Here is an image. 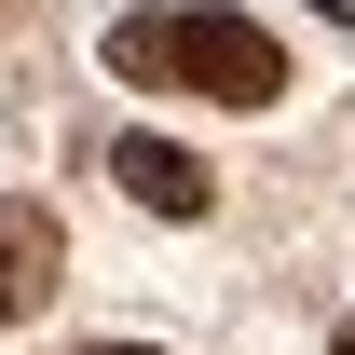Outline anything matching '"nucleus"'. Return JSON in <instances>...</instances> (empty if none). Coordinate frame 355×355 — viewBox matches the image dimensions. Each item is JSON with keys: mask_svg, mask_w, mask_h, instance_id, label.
<instances>
[{"mask_svg": "<svg viewBox=\"0 0 355 355\" xmlns=\"http://www.w3.org/2000/svg\"><path fill=\"white\" fill-rule=\"evenodd\" d=\"M110 69H123V83L219 96V110H273V96H287V42L246 28V14H123V28H110Z\"/></svg>", "mask_w": 355, "mask_h": 355, "instance_id": "f257e3e1", "label": "nucleus"}, {"mask_svg": "<svg viewBox=\"0 0 355 355\" xmlns=\"http://www.w3.org/2000/svg\"><path fill=\"white\" fill-rule=\"evenodd\" d=\"M110 178H123V191L150 205V219H205V205H219L205 150H178V137H123V150H110Z\"/></svg>", "mask_w": 355, "mask_h": 355, "instance_id": "f03ea898", "label": "nucleus"}, {"mask_svg": "<svg viewBox=\"0 0 355 355\" xmlns=\"http://www.w3.org/2000/svg\"><path fill=\"white\" fill-rule=\"evenodd\" d=\"M42 287H55V232L28 219V205H0V328L42 301Z\"/></svg>", "mask_w": 355, "mask_h": 355, "instance_id": "7ed1b4c3", "label": "nucleus"}, {"mask_svg": "<svg viewBox=\"0 0 355 355\" xmlns=\"http://www.w3.org/2000/svg\"><path fill=\"white\" fill-rule=\"evenodd\" d=\"M96 355H150V342H96Z\"/></svg>", "mask_w": 355, "mask_h": 355, "instance_id": "20e7f679", "label": "nucleus"}, {"mask_svg": "<svg viewBox=\"0 0 355 355\" xmlns=\"http://www.w3.org/2000/svg\"><path fill=\"white\" fill-rule=\"evenodd\" d=\"M342 355H355V314H342Z\"/></svg>", "mask_w": 355, "mask_h": 355, "instance_id": "39448f33", "label": "nucleus"}]
</instances>
